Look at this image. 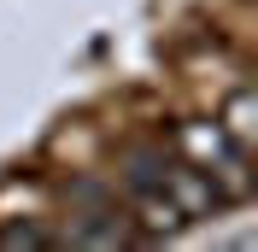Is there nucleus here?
Listing matches in <instances>:
<instances>
[{
  "mask_svg": "<svg viewBox=\"0 0 258 252\" xmlns=\"http://www.w3.org/2000/svg\"><path fill=\"white\" fill-rule=\"evenodd\" d=\"M135 240H141L135 217H129L123 205L100 200V205H88V211L59 235V246H135Z\"/></svg>",
  "mask_w": 258,
  "mask_h": 252,
  "instance_id": "obj_2",
  "label": "nucleus"
},
{
  "mask_svg": "<svg viewBox=\"0 0 258 252\" xmlns=\"http://www.w3.org/2000/svg\"><path fill=\"white\" fill-rule=\"evenodd\" d=\"M182 147L194 153V164L217 182L223 200H246L252 188V170H246V141H235L223 123H188L182 129Z\"/></svg>",
  "mask_w": 258,
  "mask_h": 252,
  "instance_id": "obj_1",
  "label": "nucleus"
},
{
  "mask_svg": "<svg viewBox=\"0 0 258 252\" xmlns=\"http://www.w3.org/2000/svg\"><path fill=\"white\" fill-rule=\"evenodd\" d=\"M229 135H235V141H252V94H246V88H241V94H235V106H229Z\"/></svg>",
  "mask_w": 258,
  "mask_h": 252,
  "instance_id": "obj_4",
  "label": "nucleus"
},
{
  "mask_svg": "<svg viewBox=\"0 0 258 252\" xmlns=\"http://www.w3.org/2000/svg\"><path fill=\"white\" fill-rule=\"evenodd\" d=\"M0 246H59V235H47L41 223H6L0 229Z\"/></svg>",
  "mask_w": 258,
  "mask_h": 252,
  "instance_id": "obj_3",
  "label": "nucleus"
}]
</instances>
